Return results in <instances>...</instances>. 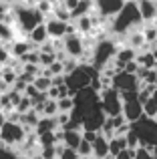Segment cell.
<instances>
[{"instance_id": "1", "label": "cell", "mask_w": 157, "mask_h": 159, "mask_svg": "<svg viewBox=\"0 0 157 159\" xmlns=\"http://www.w3.org/2000/svg\"><path fill=\"white\" fill-rule=\"evenodd\" d=\"M141 24H143V16H141V10H139L137 0H127L125 6L121 8V12H119L115 18H111L109 32L111 34L127 36L129 32L141 28Z\"/></svg>"}, {"instance_id": "2", "label": "cell", "mask_w": 157, "mask_h": 159, "mask_svg": "<svg viewBox=\"0 0 157 159\" xmlns=\"http://www.w3.org/2000/svg\"><path fill=\"white\" fill-rule=\"evenodd\" d=\"M14 28L20 32H24V34H28V32L32 30V28H36L38 24L44 22V14L38 10V6H30V4H24V6H16L14 10Z\"/></svg>"}, {"instance_id": "3", "label": "cell", "mask_w": 157, "mask_h": 159, "mask_svg": "<svg viewBox=\"0 0 157 159\" xmlns=\"http://www.w3.org/2000/svg\"><path fill=\"white\" fill-rule=\"evenodd\" d=\"M117 51H119V47H117V43H115L113 39L97 40V43L93 44V48H91V65H93L97 70L107 69V66L115 61Z\"/></svg>"}, {"instance_id": "4", "label": "cell", "mask_w": 157, "mask_h": 159, "mask_svg": "<svg viewBox=\"0 0 157 159\" xmlns=\"http://www.w3.org/2000/svg\"><path fill=\"white\" fill-rule=\"evenodd\" d=\"M131 125H133V131L139 135V141H141L143 147L153 149L157 145V119H151V117L145 115Z\"/></svg>"}, {"instance_id": "5", "label": "cell", "mask_w": 157, "mask_h": 159, "mask_svg": "<svg viewBox=\"0 0 157 159\" xmlns=\"http://www.w3.org/2000/svg\"><path fill=\"white\" fill-rule=\"evenodd\" d=\"M28 131L24 129L22 123H14V121H6V123L0 127V143L8 145V147H16V145H22L26 139Z\"/></svg>"}, {"instance_id": "6", "label": "cell", "mask_w": 157, "mask_h": 159, "mask_svg": "<svg viewBox=\"0 0 157 159\" xmlns=\"http://www.w3.org/2000/svg\"><path fill=\"white\" fill-rule=\"evenodd\" d=\"M63 51L71 58H77V61L81 62V58L85 57L87 51H91V48H87L85 34H81V32H71V34H67L63 39Z\"/></svg>"}, {"instance_id": "7", "label": "cell", "mask_w": 157, "mask_h": 159, "mask_svg": "<svg viewBox=\"0 0 157 159\" xmlns=\"http://www.w3.org/2000/svg\"><path fill=\"white\" fill-rule=\"evenodd\" d=\"M101 105H103V111L107 113V117L123 115V97L115 87L101 91Z\"/></svg>"}, {"instance_id": "8", "label": "cell", "mask_w": 157, "mask_h": 159, "mask_svg": "<svg viewBox=\"0 0 157 159\" xmlns=\"http://www.w3.org/2000/svg\"><path fill=\"white\" fill-rule=\"evenodd\" d=\"M44 24H47V30H48L51 40H63L67 34L77 32L75 24H69L67 20H61V18H56V16H48V18L44 20Z\"/></svg>"}, {"instance_id": "9", "label": "cell", "mask_w": 157, "mask_h": 159, "mask_svg": "<svg viewBox=\"0 0 157 159\" xmlns=\"http://www.w3.org/2000/svg\"><path fill=\"white\" fill-rule=\"evenodd\" d=\"M113 87L119 93H129V91H139L141 89V81L137 75L127 73V70H119L113 77Z\"/></svg>"}, {"instance_id": "10", "label": "cell", "mask_w": 157, "mask_h": 159, "mask_svg": "<svg viewBox=\"0 0 157 159\" xmlns=\"http://www.w3.org/2000/svg\"><path fill=\"white\" fill-rule=\"evenodd\" d=\"M125 2L127 0H95V12L111 22V18H115L121 12Z\"/></svg>"}, {"instance_id": "11", "label": "cell", "mask_w": 157, "mask_h": 159, "mask_svg": "<svg viewBox=\"0 0 157 159\" xmlns=\"http://www.w3.org/2000/svg\"><path fill=\"white\" fill-rule=\"evenodd\" d=\"M123 115L129 123H135L139 121L141 117H145V111H143V103L139 101V95L137 97H131V99H123Z\"/></svg>"}, {"instance_id": "12", "label": "cell", "mask_w": 157, "mask_h": 159, "mask_svg": "<svg viewBox=\"0 0 157 159\" xmlns=\"http://www.w3.org/2000/svg\"><path fill=\"white\" fill-rule=\"evenodd\" d=\"M139 10H141L143 22H155L157 20V2L155 0H137Z\"/></svg>"}, {"instance_id": "13", "label": "cell", "mask_w": 157, "mask_h": 159, "mask_svg": "<svg viewBox=\"0 0 157 159\" xmlns=\"http://www.w3.org/2000/svg\"><path fill=\"white\" fill-rule=\"evenodd\" d=\"M28 40H30L32 44H34L36 48L38 47H43L47 40H51V36H48V30H47V24H38L36 28H32L30 32H28Z\"/></svg>"}, {"instance_id": "14", "label": "cell", "mask_w": 157, "mask_h": 159, "mask_svg": "<svg viewBox=\"0 0 157 159\" xmlns=\"http://www.w3.org/2000/svg\"><path fill=\"white\" fill-rule=\"evenodd\" d=\"M83 141V131L78 129H63V143L71 149H78Z\"/></svg>"}, {"instance_id": "15", "label": "cell", "mask_w": 157, "mask_h": 159, "mask_svg": "<svg viewBox=\"0 0 157 159\" xmlns=\"http://www.w3.org/2000/svg\"><path fill=\"white\" fill-rule=\"evenodd\" d=\"M93 155L101 157V159H107L111 155V153H109V139H107L101 131H99V137L95 139V143H93Z\"/></svg>"}, {"instance_id": "16", "label": "cell", "mask_w": 157, "mask_h": 159, "mask_svg": "<svg viewBox=\"0 0 157 159\" xmlns=\"http://www.w3.org/2000/svg\"><path fill=\"white\" fill-rule=\"evenodd\" d=\"M56 129H61V127H59V121H56V117H47V115H43L34 131H36V135H43V133L56 131Z\"/></svg>"}, {"instance_id": "17", "label": "cell", "mask_w": 157, "mask_h": 159, "mask_svg": "<svg viewBox=\"0 0 157 159\" xmlns=\"http://www.w3.org/2000/svg\"><path fill=\"white\" fill-rule=\"evenodd\" d=\"M32 48H36V47L30 43V40H14V43H12V51H10L12 58H18L20 61V58H22L26 52H30Z\"/></svg>"}, {"instance_id": "18", "label": "cell", "mask_w": 157, "mask_h": 159, "mask_svg": "<svg viewBox=\"0 0 157 159\" xmlns=\"http://www.w3.org/2000/svg\"><path fill=\"white\" fill-rule=\"evenodd\" d=\"M93 10H95V0H78L77 8L71 12V18H73V20H77V18H81V16L91 14Z\"/></svg>"}, {"instance_id": "19", "label": "cell", "mask_w": 157, "mask_h": 159, "mask_svg": "<svg viewBox=\"0 0 157 159\" xmlns=\"http://www.w3.org/2000/svg\"><path fill=\"white\" fill-rule=\"evenodd\" d=\"M145 43H147V39H145V34H143V28H137V30H133V32L127 34V44L133 47L135 51H141V47Z\"/></svg>"}, {"instance_id": "20", "label": "cell", "mask_w": 157, "mask_h": 159, "mask_svg": "<svg viewBox=\"0 0 157 159\" xmlns=\"http://www.w3.org/2000/svg\"><path fill=\"white\" fill-rule=\"evenodd\" d=\"M123 149H129V145H127V139L121 135H115L113 139H109V153L111 157H117L119 153L123 151Z\"/></svg>"}, {"instance_id": "21", "label": "cell", "mask_w": 157, "mask_h": 159, "mask_svg": "<svg viewBox=\"0 0 157 159\" xmlns=\"http://www.w3.org/2000/svg\"><path fill=\"white\" fill-rule=\"evenodd\" d=\"M135 61H137L139 66H143V69H155V62H157L151 51H139Z\"/></svg>"}, {"instance_id": "22", "label": "cell", "mask_w": 157, "mask_h": 159, "mask_svg": "<svg viewBox=\"0 0 157 159\" xmlns=\"http://www.w3.org/2000/svg\"><path fill=\"white\" fill-rule=\"evenodd\" d=\"M56 157H59V159H81V155H78L77 149L67 147L65 143H59V145H56Z\"/></svg>"}, {"instance_id": "23", "label": "cell", "mask_w": 157, "mask_h": 159, "mask_svg": "<svg viewBox=\"0 0 157 159\" xmlns=\"http://www.w3.org/2000/svg\"><path fill=\"white\" fill-rule=\"evenodd\" d=\"M34 87H36L38 91H43V93H47V91L52 87V77H47V75H38V77L34 79Z\"/></svg>"}, {"instance_id": "24", "label": "cell", "mask_w": 157, "mask_h": 159, "mask_svg": "<svg viewBox=\"0 0 157 159\" xmlns=\"http://www.w3.org/2000/svg\"><path fill=\"white\" fill-rule=\"evenodd\" d=\"M43 115H47V117L59 115V101H56V99H47V103H44V107H43Z\"/></svg>"}, {"instance_id": "25", "label": "cell", "mask_w": 157, "mask_h": 159, "mask_svg": "<svg viewBox=\"0 0 157 159\" xmlns=\"http://www.w3.org/2000/svg\"><path fill=\"white\" fill-rule=\"evenodd\" d=\"M12 39H14V28H12V24L0 20V43H4V40H12Z\"/></svg>"}, {"instance_id": "26", "label": "cell", "mask_w": 157, "mask_h": 159, "mask_svg": "<svg viewBox=\"0 0 157 159\" xmlns=\"http://www.w3.org/2000/svg\"><path fill=\"white\" fill-rule=\"evenodd\" d=\"M59 101V113H71L75 109V97H63Z\"/></svg>"}, {"instance_id": "27", "label": "cell", "mask_w": 157, "mask_h": 159, "mask_svg": "<svg viewBox=\"0 0 157 159\" xmlns=\"http://www.w3.org/2000/svg\"><path fill=\"white\" fill-rule=\"evenodd\" d=\"M77 151H78V155H81V159H89V157H93V143H89V141L83 139Z\"/></svg>"}, {"instance_id": "28", "label": "cell", "mask_w": 157, "mask_h": 159, "mask_svg": "<svg viewBox=\"0 0 157 159\" xmlns=\"http://www.w3.org/2000/svg\"><path fill=\"white\" fill-rule=\"evenodd\" d=\"M143 111H145V115L151 117V119H155V117H157V101H155L153 97H151L149 101L143 103Z\"/></svg>"}, {"instance_id": "29", "label": "cell", "mask_w": 157, "mask_h": 159, "mask_svg": "<svg viewBox=\"0 0 157 159\" xmlns=\"http://www.w3.org/2000/svg\"><path fill=\"white\" fill-rule=\"evenodd\" d=\"M38 159H59L56 157V145H52V147H40Z\"/></svg>"}, {"instance_id": "30", "label": "cell", "mask_w": 157, "mask_h": 159, "mask_svg": "<svg viewBox=\"0 0 157 159\" xmlns=\"http://www.w3.org/2000/svg\"><path fill=\"white\" fill-rule=\"evenodd\" d=\"M32 109V99L26 97V95H22V99H20V103L16 105V111L20 113V115H24V113H28Z\"/></svg>"}, {"instance_id": "31", "label": "cell", "mask_w": 157, "mask_h": 159, "mask_svg": "<svg viewBox=\"0 0 157 159\" xmlns=\"http://www.w3.org/2000/svg\"><path fill=\"white\" fill-rule=\"evenodd\" d=\"M0 159H20V155L16 151H12V147L0 143Z\"/></svg>"}, {"instance_id": "32", "label": "cell", "mask_w": 157, "mask_h": 159, "mask_svg": "<svg viewBox=\"0 0 157 159\" xmlns=\"http://www.w3.org/2000/svg\"><path fill=\"white\" fill-rule=\"evenodd\" d=\"M135 159H155V155H153V151L151 149H147V147H137L135 149Z\"/></svg>"}, {"instance_id": "33", "label": "cell", "mask_w": 157, "mask_h": 159, "mask_svg": "<svg viewBox=\"0 0 157 159\" xmlns=\"http://www.w3.org/2000/svg\"><path fill=\"white\" fill-rule=\"evenodd\" d=\"M143 34H145L147 43H155V40H157V28L153 26V24H149V26L143 28Z\"/></svg>"}, {"instance_id": "34", "label": "cell", "mask_w": 157, "mask_h": 159, "mask_svg": "<svg viewBox=\"0 0 157 159\" xmlns=\"http://www.w3.org/2000/svg\"><path fill=\"white\" fill-rule=\"evenodd\" d=\"M10 58H12V52L8 51V48L0 47V66H4V62H8Z\"/></svg>"}, {"instance_id": "35", "label": "cell", "mask_w": 157, "mask_h": 159, "mask_svg": "<svg viewBox=\"0 0 157 159\" xmlns=\"http://www.w3.org/2000/svg\"><path fill=\"white\" fill-rule=\"evenodd\" d=\"M115 159H135V149H123Z\"/></svg>"}, {"instance_id": "36", "label": "cell", "mask_w": 157, "mask_h": 159, "mask_svg": "<svg viewBox=\"0 0 157 159\" xmlns=\"http://www.w3.org/2000/svg\"><path fill=\"white\" fill-rule=\"evenodd\" d=\"M97 137H99V131H83V139L89 141V143H95Z\"/></svg>"}, {"instance_id": "37", "label": "cell", "mask_w": 157, "mask_h": 159, "mask_svg": "<svg viewBox=\"0 0 157 159\" xmlns=\"http://www.w3.org/2000/svg\"><path fill=\"white\" fill-rule=\"evenodd\" d=\"M4 123H6V113H4V111H0V127H2Z\"/></svg>"}, {"instance_id": "38", "label": "cell", "mask_w": 157, "mask_h": 159, "mask_svg": "<svg viewBox=\"0 0 157 159\" xmlns=\"http://www.w3.org/2000/svg\"><path fill=\"white\" fill-rule=\"evenodd\" d=\"M89 159H101V157H95V155H93V157H89Z\"/></svg>"}, {"instance_id": "39", "label": "cell", "mask_w": 157, "mask_h": 159, "mask_svg": "<svg viewBox=\"0 0 157 159\" xmlns=\"http://www.w3.org/2000/svg\"><path fill=\"white\" fill-rule=\"evenodd\" d=\"M155 159H157V157H155Z\"/></svg>"}]
</instances>
